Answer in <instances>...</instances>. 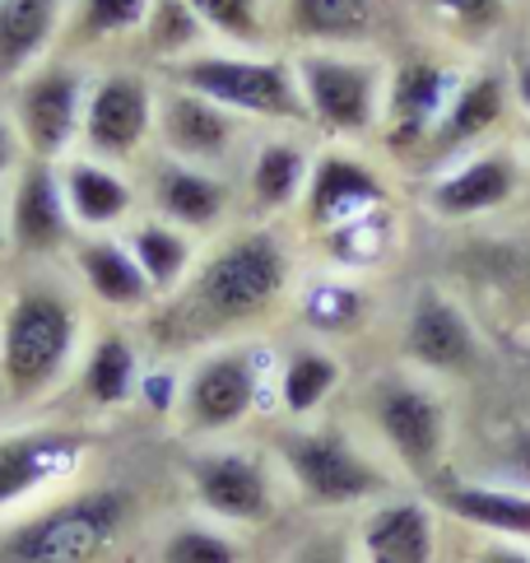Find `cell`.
<instances>
[{
    "label": "cell",
    "instance_id": "cell-37",
    "mask_svg": "<svg viewBox=\"0 0 530 563\" xmlns=\"http://www.w3.org/2000/svg\"><path fill=\"white\" fill-rule=\"evenodd\" d=\"M428 10L456 29H494L503 19V0H428Z\"/></svg>",
    "mask_w": 530,
    "mask_h": 563
},
{
    "label": "cell",
    "instance_id": "cell-10",
    "mask_svg": "<svg viewBox=\"0 0 530 563\" xmlns=\"http://www.w3.org/2000/svg\"><path fill=\"white\" fill-rule=\"evenodd\" d=\"M85 103H89V79L70 62H43L19 79L10 122L19 140H24L29 158H43V164L66 158L79 131H85Z\"/></svg>",
    "mask_w": 530,
    "mask_h": 563
},
{
    "label": "cell",
    "instance_id": "cell-4",
    "mask_svg": "<svg viewBox=\"0 0 530 563\" xmlns=\"http://www.w3.org/2000/svg\"><path fill=\"white\" fill-rule=\"evenodd\" d=\"M275 466L294 485V494L312 508L344 512L396 494L382 461L344 429H308L298 424L275 438Z\"/></svg>",
    "mask_w": 530,
    "mask_h": 563
},
{
    "label": "cell",
    "instance_id": "cell-31",
    "mask_svg": "<svg viewBox=\"0 0 530 563\" xmlns=\"http://www.w3.org/2000/svg\"><path fill=\"white\" fill-rule=\"evenodd\" d=\"M321 238H325V256H331L340 271H373V266H382V261L391 256V247H396L391 206L358 214V219H350V224H340V229L321 233Z\"/></svg>",
    "mask_w": 530,
    "mask_h": 563
},
{
    "label": "cell",
    "instance_id": "cell-14",
    "mask_svg": "<svg viewBox=\"0 0 530 563\" xmlns=\"http://www.w3.org/2000/svg\"><path fill=\"white\" fill-rule=\"evenodd\" d=\"M154 131L168 158H181V164H196V168H219L242 135L238 117L229 108H219L181 85L154 93Z\"/></svg>",
    "mask_w": 530,
    "mask_h": 563
},
{
    "label": "cell",
    "instance_id": "cell-15",
    "mask_svg": "<svg viewBox=\"0 0 530 563\" xmlns=\"http://www.w3.org/2000/svg\"><path fill=\"white\" fill-rule=\"evenodd\" d=\"M438 508L419 494H386L368 503L354 531L358 563H438Z\"/></svg>",
    "mask_w": 530,
    "mask_h": 563
},
{
    "label": "cell",
    "instance_id": "cell-16",
    "mask_svg": "<svg viewBox=\"0 0 530 563\" xmlns=\"http://www.w3.org/2000/svg\"><path fill=\"white\" fill-rule=\"evenodd\" d=\"M70 206L60 191V173L43 158H24L14 173V196H10V243L29 256H52L70 243Z\"/></svg>",
    "mask_w": 530,
    "mask_h": 563
},
{
    "label": "cell",
    "instance_id": "cell-30",
    "mask_svg": "<svg viewBox=\"0 0 530 563\" xmlns=\"http://www.w3.org/2000/svg\"><path fill=\"white\" fill-rule=\"evenodd\" d=\"M126 247L135 256V266L145 271L154 294H173L181 279L191 275V261H196L191 233H181L177 224H168V219H150V224H140Z\"/></svg>",
    "mask_w": 530,
    "mask_h": 563
},
{
    "label": "cell",
    "instance_id": "cell-1",
    "mask_svg": "<svg viewBox=\"0 0 530 563\" xmlns=\"http://www.w3.org/2000/svg\"><path fill=\"white\" fill-rule=\"evenodd\" d=\"M135 527V494L121 485H85L43 508L19 512L0 531V563H103Z\"/></svg>",
    "mask_w": 530,
    "mask_h": 563
},
{
    "label": "cell",
    "instance_id": "cell-28",
    "mask_svg": "<svg viewBox=\"0 0 530 563\" xmlns=\"http://www.w3.org/2000/svg\"><path fill=\"white\" fill-rule=\"evenodd\" d=\"M308 177H312V164L298 145H289V140H265V145L252 154V168H247L252 206L265 214L289 210L294 200L308 191Z\"/></svg>",
    "mask_w": 530,
    "mask_h": 563
},
{
    "label": "cell",
    "instance_id": "cell-25",
    "mask_svg": "<svg viewBox=\"0 0 530 563\" xmlns=\"http://www.w3.org/2000/svg\"><path fill=\"white\" fill-rule=\"evenodd\" d=\"M75 266H79V275H85L89 294L103 308L135 312V308H145L154 298L145 271L135 266L131 247L117 243V238H89V243H79L75 247Z\"/></svg>",
    "mask_w": 530,
    "mask_h": 563
},
{
    "label": "cell",
    "instance_id": "cell-7",
    "mask_svg": "<svg viewBox=\"0 0 530 563\" xmlns=\"http://www.w3.org/2000/svg\"><path fill=\"white\" fill-rule=\"evenodd\" d=\"M298 93L308 103V122L331 135H363L377 126L386 108V75L377 62H363L350 52L312 47L294 62Z\"/></svg>",
    "mask_w": 530,
    "mask_h": 563
},
{
    "label": "cell",
    "instance_id": "cell-29",
    "mask_svg": "<svg viewBox=\"0 0 530 563\" xmlns=\"http://www.w3.org/2000/svg\"><path fill=\"white\" fill-rule=\"evenodd\" d=\"M340 377H344V368H340V358L331 350H317V345L294 350L289 358H284V368H279V406H284V415L298 419V424L302 419H312L325 400L335 396Z\"/></svg>",
    "mask_w": 530,
    "mask_h": 563
},
{
    "label": "cell",
    "instance_id": "cell-41",
    "mask_svg": "<svg viewBox=\"0 0 530 563\" xmlns=\"http://www.w3.org/2000/svg\"><path fill=\"white\" fill-rule=\"evenodd\" d=\"M471 563H530V545H517V540H484Z\"/></svg>",
    "mask_w": 530,
    "mask_h": 563
},
{
    "label": "cell",
    "instance_id": "cell-22",
    "mask_svg": "<svg viewBox=\"0 0 530 563\" xmlns=\"http://www.w3.org/2000/svg\"><path fill=\"white\" fill-rule=\"evenodd\" d=\"M60 0H0V85H19L43 66L47 47L60 37Z\"/></svg>",
    "mask_w": 530,
    "mask_h": 563
},
{
    "label": "cell",
    "instance_id": "cell-5",
    "mask_svg": "<svg viewBox=\"0 0 530 563\" xmlns=\"http://www.w3.org/2000/svg\"><path fill=\"white\" fill-rule=\"evenodd\" d=\"M173 85L191 89L233 117H270V122H308L294 66L279 56L247 52H191L173 62Z\"/></svg>",
    "mask_w": 530,
    "mask_h": 563
},
{
    "label": "cell",
    "instance_id": "cell-26",
    "mask_svg": "<svg viewBox=\"0 0 530 563\" xmlns=\"http://www.w3.org/2000/svg\"><path fill=\"white\" fill-rule=\"evenodd\" d=\"M289 29L294 37L325 52H344L373 33L377 0H289Z\"/></svg>",
    "mask_w": 530,
    "mask_h": 563
},
{
    "label": "cell",
    "instance_id": "cell-43",
    "mask_svg": "<svg viewBox=\"0 0 530 563\" xmlns=\"http://www.w3.org/2000/svg\"><path fill=\"white\" fill-rule=\"evenodd\" d=\"M0 247H5V224H0Z\"/></svg>",
    "mask_w": 530,
    "mask_h": 563
},
{
    "label": "cell",
    "instance_id": "cell-20",
    "mask_svg": "<svg viewBox=\"0 0 530 563\" xmlns=\"http://www.w3.org/2000/svg\"><path fill=\"white\" fill-rule=\"evenodd\" d=\"M517 191V164L512 154L488 150L465 164L446 168L433 187H428V210L442 219H475L488 210H503Z\"/></svg>",
    "mask_w": 530,
    "mask_h": 563
},
{
    "label": "cell",
    "instance_id": "cell-11",
    "mask_svg": "<svg viewBox=\"0 0 530 563\" xmlns=\"http://www.w3.org/2000/svg\"><path fill=\"white\" fill-rule=\"evenodd\" d=\"M89 456L85 433L75 429H14L0 433V517L29 512L33 498L60 489L79 475Z\"/></svg>",
    "mask_w": 530,
    "mask_h": 563
},
{
    "label": "cell",
    "instance_id": "cell-3",
    "mask_svg": "<svg viewBox=\"0 0 530 563\" xmlns=\"http://www.w3.org/2000/svg\"><path fill=\"white\" fill-rule=\"evenodd\" d=\"M289 252L270 229H252L229 238L187 285V317L206 331L247 327L270 317L275 303L289 294Z\"/></svg>",
    "mask_w": 530,
    "mask_h": 563
},
{
    "label": "cell",
    "instance_id": "cell-2",
    "mask_svg": "<svg viewBox=\"0 0 530 563\" xmlns=\"http://www.w3.org/2000/svg\"><path fill=\"white\" fill-rule=\"evenodd\" d=\"M85 335V312L56 279H24L0 308V391L33 406L70 373Z\"/></svg>",
    "mask_w": 530,
    "mask_h": 563
},
{
    "label": "cell",
    "instance_id": "cell-21",
    "mask_svg": "<svg viewBox=\"0 0 530 563\" xmlns=\"http://www.w3.org/2000/svg\"><path fill=\"white\" fill-rule=\"evenodd\" d=\"M154 200H158V214L168 219V224H177L181 233H210V229H219V219L229 214V187L219 183V173L181 164V158L158 164Z\"/></svg>",
    "mask_w": 530,
    "mask_h": 563
},
{
    "label": "cell",
    "instance_id": "cell-33",
    "mask_svg": "<svg viewBox=\"0 0 530 563\" xmlns=\"http://www.w3.org/2000/svg\"><path fill=\"white\" fill-rule=\"evenodd\" d=\"M242 540L219 521H177L158 540V563H242Z\"/></svg>",
    "mask_w": 530,
    "mask_h": 563
},
{
    "label": "cell",
    "instance_id": "cell-19",
    "mask_svg": "<svg viewBox=\"0 0 530 563\" xmlns=\"http://www.w3.org/2000/svg\"><path fill=\"white\" fill-rule=\"evenodd\" d=\"M438 508L452 521L479 531L484 540H517L530 545V489L526 485H488V479H446L438 489Z\"/></svg>",
    "mask_w": 530,
    "mask_h": 563
},
{
    "label": "cell",
    "instance_id": "cell-8",
    "mask_svg": "<svg viewBox=\"0 0 530 563\" xmlns=\"http://www.w3.org/2000/svg\"><path fill=\"white\" fill-rule=\"evenodd\" d=\"M265 377H270V358L256 345H223L206 354L187 373V382H181L177 415L187 433H200V438L233 433L261 406Z\"/></svg>",
    "mask_w": 530,
    "mask_h": 563
},
{
    "label": "cell",
    "instance_id": "cell-18",
    "mask_svg": "<svg viewBox=\"0 0 530 563\" xmlns=\"http://www.w3.org/2000/svg\"><path fill=\"white\" fill-rule=\"evenodd\" d=\"M302 196H308V224L317 233H331V229L350 224V219H358V214L391 206L386 183L354 154H321L312 164L308 191Z\"/></svg>",
    "mask_w": 530,
    "mask_h": 563
},
{
    "label": "cell",
    "instance_id": "cell-40",
    "mask_svg": "<svg viewBox=\"0 0 530 563\" xmlns=\"http://www.w3.org/2000/svg\"><path fill=\"white\" fill-rule=\"evenodd\" d=\"M289 563H358L344 545H335V540H308V545H298Z\"/></svg>",
    "mask_w": 530,
    "mask_h": 563
},
{
    "label": "cell",
    "instance_id": "cell-36",
    "mask_svg": "<svg viewBox=\"0 0 530 563\" xmlns=\"http://www.w3.org/2000/svg\"><path fill=\"white\" fill-rule=\"evenodd\" d=\"M200 14L206 33L229 37L233 47H261L265 29H261V0H187Z\"/></svg>",
    "mask_w": 530,
    "mask_h": 563
},
{
    "label": "cell",
    "instance_id": "cell-35",
    "mask_svg": "<svg viewBox=\"0 0 530 563\" xmlns=\"http://www.w3.org/2000/svg\"><path fill=\"white\" fill-rule=\"evenodd\" d=\"M140 33H145L154 56L181 62V56H191V47L206 37V24H200V14L187 5V0H154Z\"/></svg>",
    "mask_w": 530,
    "mask_h": 563
},
{
    "label": "cell",
    "instance_id": "cell-9",
    "mask_svg": "<svg viewBox=\"0 0 530 563\" xmlns=\"http://www.w3.org/2000/svg\"><path fill=\"white\" fill-rule=\"evenodd\" d=\"M187 485L196 508L229 531L265 527L279 508L270 456L247 448H200L187 456Z\"/></svg>",
    "mask_w": 530,
    "mask_h": 563
},
{
    "label": "cell",
    "instance_id": "cell-38",
    "mask_svg": "<svg viewBox=\"0 0 530 563\" xmlns=\"http://www.w3.org/2000/svg\"><path fill=\"white\" fill-rule=\"evenodd\" d=\"M140 396H145V406L150 410H158V415H168V410H177V400H181V382L173 377V373H150V377H140V387H135Z\"/></svg>",
    "mask_w": 530,
    "mask_h": 563
},
{
    "label": "cell",
    "instance_id": "cell-12",
    "mask_svg": "<svg viewBox=\"0 0 530 563\" xmlns=\"http://www.w3.org/2000/svg\"><path fill=\"white\" fill-rule=\"evenodd\" d=\"M154 131V89L131 70H112L89 85L85 103V150L103 164H121L145 150V140Z\"/></svg>",
    "mask_w": 530,
    "mask_h": 563
},
{
    "label": "cell",
    "instance_id": "cell-17",
    "mask_svg": "<svg viewBox=\"0 0 530 563\" xmlns=\"http://www.w3.org/2000/svg\"><path fill=\"white\" fill-rule=\"evenodd\" d=\"M461 89V75L442 62H405L396 79L386 85V135L391 145H419L438 131L442 112L452 108V98Z\"/></svg>",
    "mask_w": 530,
    "mask_h": 563
},
{
    "label": "cell",
    "instance_id": "cell-34",
    "mask_svg": "<svg viewBox=\"0 0 530 563\" xmlns=\"http://www.w3.org/2000/svg\"><path fill=\"white\" fill-rule=\"evenodd\" d=\"M150 5L154 0H79L66 43L98 47V43H112V37H126L135 29H145Z\"/></svg>",
    "mask_w": 530,
    "mask_h": 563
},
{
    "label": "cell",
    "instance_id": "cell-24",
    "mask_svg": "<svg viewBox=\"0 0 530 563\" xmlns=\"http://www.w3.org/2000/svg\"><path fill=\"white\" fill-rule=\"evenodd\" d=\"M507 103H512V85H507V75H503V70H484V75L461 79V89H456V98H452V108L442 112L438 131L428 135V140H433V150H438V154L465 150L471 140L488 135V131L503 122Z\"/></svg>",
    "mask_w": 530,
    "mask_h": 563
},
{
    "label": "cell",
    "instance_id": "cell-13",
    "mask_svg": "<svg viewBox=\"0 0 530 563\" xmlns=\"http://www.w3.org/2000/svg\"><path fill=\"white\" fill-rule=\"evenodd\" d=\"M400 354L419 373L465 377L479 364V335L471 327V317L461 312V303H452L438 289H423L400 327Z\"/></svg>",
    "mask_w": 530,
    "mask_h": 563
},
{
    "label": "cell",
    "instance_id": "cell-6",
    "mask_svg": "<svg viewBox=\"0 0 530 563\" xmlns=\"http://www.w3.org/2000/svg\"><path fill=\"white\" fill-rule=\"evenodd\" d=\"M368 424L386 456L396 461L405 475L433 479L452 448V415H446L442 396L423 387L419 377H382L368 387Z\"/></svg>",
    "mask_w": 530,
    "mask_h": 563
},
{
    "label": "cell",
    "instance_id": "cell-42",
    "mask_svg": "<svg viewBox=\"0 0 530 563\" xmlns=\"http://www.w3.org/2000/svg\"><path fill=\"white\" fill-rule=\"evenodd\" d=\"M507 85H512V103H521V108L530 112V56H521V62L512 66Z\"/></svg>",
    "mask_w": 530,
    "mask_h": 563
},
{
    "label": "cell",
    "instance_id": "cell-32",
    "mask_svg": "<svg viewBox=\"0 0 530 563\" xmlns=\"http://www.w3.org/2000/svg\"><path fill=\"white\" fill-rule=\"evenodd\" d=\"M368 308H373L368 294H363L354 279H344V275L317 279V285L302 294V317H308V327L321 331V335H354V331H363Z\"/></svg>",
    "mask_w": 530,
    "mask_h": 563
},
{
    "label": "cell",
    "instance_id": "cell-39",
    "mask_svg": "<svg viewBox=\"0 0 530 563\" xmlns=\"http://www.w3.org/2000/svg\"><path fill=\"white\" fill-rule=\"evenodd\" d=\"M24 158H29L24 140H19V131H14L10 117L0 112V177H14L19 168H24Z\"/></svg>",
    "mask_w": 530,
    "mask_h": 563
},
{
    "label": "cell",
    "instance_id": "cell-27",
    "mask_svg": "<svg viewBox=\"0 0 530 563\" xmlns=\"http://www.w3.org/2000/svg\"><path fill=\"white\" fill-rule=\"evenodd\" d=\"M79 387L93 410H121L140 387V354L121 331H108L93 340V350L85 354V373Z\"/></svg>",
    "mask_w": 530,
    "mask_h": 563
},
{
    "label": "cell",
    "instance_id": "cell-23",
    "mask_svg": "<svg viewBox=\"0 0 530 563\" xmlns=\"http://www.w3.org/2000/svg\"><path fill=\"white\" fill-rule=\"evenodd\" d=\"M60 191H66L70 219L93 233L126 224V214L135 206L131 183L112 164H103V158H75V164L60 173Z\"/></svg>",
    "mask_w": 530,
    "mask_h": 563
}]
</instances>
